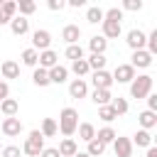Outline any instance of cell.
I'll use <instances>...</instances> for the list:
<instances>
[{"label": "cell", "mask_w": 157, "mask_h": 157, "mask_svg": "<svg viewBox=\"0 0 157 157\" xmlns=\"http://www.w3.org/2000/svg\"><path fill=\"white\" fill-rule=\"evenodd\" d=\"M78 128V113L76 108H64L59 113V120H56V130L64 135V137H71Z\"/></svg>", "instance_id": "6da1fadb"}, {"label": "cell", "mask_w": 157, "mask_h": 157, "mask_svg": "<svg viewBox=\"0 0 157 157\" xmlns=\"http://www.w3.org/2000/svg\"><path fill=\"white\" fill-rule=\"evenodd\" d=\"M152 83H155V78L150 76V74H140V76H135L132 81H130V98H147L150 93H152Z\"/></svg>", "instance_id": "7a4b0ae2"}, {"label": "cell", "mask_w": 157, "mask_h": 157, "mask_svg": "<svg viewBox=\"0 0 157 157\" xmlns=\"http://www.w3.org/2000/svg\"><path fill=\"white\" fill-rule=\"evenodd\" d=\"M42 150H44V137H42L39 130H32V132L27 135L25 145H22V152H25L27 157H39Z\"/></svg>", "instance_id": "3957f363"}, {"label": "cell", "mask_w": 157, "mask_h": 157, "mask_svg": "<svg viewBox=\"0 0 157 157\" xmlns=\"http://www.w3.org/2000/svg\"><path fill=\"white\" fill-rule=\"evenodd\" d=\"M49 44H52L49 29H34V32H32V49H34V52H47Z\"/></svg>", "instance_id": "277c9868"}, {"label": "cell", "mask_w": 157, "mask_h": 157, "mask_svg": "<svg viewBox=\"0 0 157 157\" xmlns=\"http://www.w3.org/2000/svg\"><path fill=\"white\" fill-rule=\"evenodd\" d=\"M0 130H2L5 137H17V135L22 132V120H20L17 115H15V118H2Z\"/></svg>", "instance_id": "5b68a950"}, {"label": "cell", "mask_w": 157, "mask_h": 157, "mask_svg": "<svg viewBox=\"0 0 157 157\" xmlns=\"http://www.w3.org/2000/svg\"><path fill=\"white\" fill-rule=\"evenodd\" d=\"M110 76H113V83H115V81H118V83H130V81L135 78V69H132L130 64H118Z\"/></svg>", "instance_id": "8992f818"}, {"label": "cell", "mask_w": 157, "mask_h": 157, "mask_svg": "<svg viewBox=\"0 0 157 157\" xmlns=\"http://www.w3.org/2000/svg\"><path fill=\"white\" fill-rule=\"evenodd\" d=\"M125 42H128V47H130L132 52H140V49H145L147 34H145L142 29H130V32H128V37H125Z\"/></svg>", "instance_id": "52a82bcc"}, {"label": "cell", "mask_w": 157, "mask_h": 157, "mask_svg": "<svg viewBox=\"0 0 157 157\" xmlns=\"http://www.w3.org/2000/svg\"><path fill=\"white\" fill-rule=\"evenodd\" d=\"M91 83H93V88H105V91H110L113 76H110L105 69H101V71H93V74H91Z\"/></svg>", "instance_id": "ba28073f"}, {"label": "cell", "mask_w": 157, "mask_h": 157, "mask_svg": "<svg viewBox=\"0 0 157 157\" xmlns=\"http://www.w3.org/2000/svg\"><path fill=\"white\" fill-rule=\"evenodd\" d=\"M113 152H115V157H132V142H130V137H115L113 140Z\"/></svg>", "instance_id": "9c48e42d"}, {"label": "cell", "mask_w": 157, "mask_h": 157, "mask_svg": "<svg viewBox=\"0 0 157 157\" xmlns=\"http://www.w3.org/2000/svg\"><path fill=\"white\" fill-rule=\"evenodd\" d=\"M59 64V54L54 52V49H47V52H39V61H37V66L39 69H54Z\"/></svg>", "instance_id": "30bf717a"}, {"label": "cell", "mask_w": 157, "mask_h": 157, "mask_svg": "<svg viewBox=\"0 0 157 157\" xmlns=\"http://www.w3.org/2000/svg\"><path fill=\"white\" fill-rule=\"evenodd\" d=\"M69 96H71V98H86V96H88V83H86V78H74V81L69 83Z\"/></svg>", "instance_id": "8fae6325"}, {"label": "cell", "mask_w": 157, "mask_h": 157, "mask_svg": "<svg viewBox=\"0 0 157 157\" xmlns=\"http://www.w3.org/2000/svg\"><path fill=\"white\" fill-rule=\"evenodd\" d=\"M61 39L66 42V47H69V44H78V39H81V27H78V25H66V27L61 29Z\"/></svg>", "instance_id": "7c38bea8"}, {"label": "cell", "mask_w": 157, "mask_h": 157, "mask_svg": "<svg viewBox=\"0 0 157 157\" xmlns=\"http://www.w3.org/2000/svg\"><path fill=\"white\" fill-rule=\"evenodd\" d=\"M150 64H152V56H150L145 49L132 52V56H130V66H132V69H147Z\"/></svg>", "instance_id": "4fadbf2b"}, {"label": "cell", "mask_w": 157, "mask_h": 157, "mask_svg": "<svg viewBox=\"0 0 157 157\" xmlns=\"http://www.w3.org/2000/svg\"><path fill=\"white\" fill-rule=\"evenodd\" d=\"M10 32H12L15 37L27 34V32H29V20H27V17H12V20H10Z\"/></svg>", "instance_id": "5bb4252c"}, {"label": "cell", "mask_w": 157, "mask_h": 157, "mask_svg": "<svg viewBox=\"0 0 157 157\" xmlns=\"http://www.w3.org/2000/svg\"><path fill=\"white\" fill-rule=\"evenodd\" d=\"M56 152H59L61 157H74V155L78 152V145H76V140H74V137H64V140L59 142Z\"/></svg>", "instance_id": "9a60e30c"}, {"label": "cell", "mask_w": 157, "mask_h": 157, "mask_svg": "<svg viewBox=\"0 0 157 157\" xmlns=\"http://www.w3.org/2000/svg\"><path fill=\"white\" fill-rule=\"evenodd\" d=\"M101 27H103V34H101V37H105V39H115V37H120V32H123L120 22H110V20H103Z\"/></svg>", "instance_id": "2e32d148"}, {"label": "cell", "mask_w": 157, "mask_h": 157, "mask_svg": "<svg viewBox=\"0 0 157 157\" xmlns=\"http://www.w3.org/2000/svg\"><path fill=\"white\" fill-rule=\"evenodd\" d=\"M0 74H2V78H17L20 76V64L15 59H5L2 66H0Z\"/></svg>", "instance_id": "e0dca14e"}, {"label": "cell", "mask_w": 157, "mask_h": 157, "mask_svg": "<svg viewBox=\"0 0 157 157\" xmlns=\"http://www.w3.org/2000/svg\"><path fill=\"white\" fill-rule=\"evenodd\" d=\"M47 74H49V83H64V81L69 78V69L61 66V64H56V66L49 69Z\"/></svg>", "instance_id": "ac0fdd59"}, {"label": "cell", "mask_w": 157, "mask_h": 157, "mask_svg": "<svg viewBox=\"0 0 157 157\" xmlns=\"http://www.w3.org/2000/svg\"><path fill=\"white\" fill-rule=\"evenodd\" d=\"M137 123H140V130H152V128L157 125V113L142 110V113L137 115Z\"/></svg>", "instance_id": "d6986e66"}, {"label": "cell", "mask_w": 157, "mask_h": 157, "mask_svg": "<svg viewBox=\"0 0 157 157\" xmlns=\"http://www.w3.org/2000/svg\"><path fill=\"white\" fill-rule=\"evenodd\" d=\"M17 110H20V103H17L15 98H5V101H0V115H5V118H15Z\"/></svg>", "instance_id": "ffe728a7"}, {"label": "cell", "mask_w": 157, "mask_h": 157, "mask_svg": "<svg viewBox=\"0 0 157 157\" xmlns=\"http://www.w3.org/2000/svg\"><path fill=\"white\" fill-rule=\"evenodd\" d=\"M88 49H91V54H105V49H108V39L101 37V34H96V37L88 39Z\"/></svg>", "instance_id": "44dd1931"}, {"label": "cell", "mask_w": 157, "mask_h": 157, "mask_svg": "<svg viewBox=\"0 0 157 157\" xmlns=\"http://www.w3.org/2000/svg\"><path fill=\"white\" fill-rule=\"evenodd\" d=\"M91 101H93V103L101 108V105H108V103L113 101V96H110V91H105V88H93Z\"/></svg>", "instance_id": "7402d4cb"}, {"label": "cell", "mask_w": 157, "mask_h": 157, "mask_svg": "<svg viewBox=\"0 0 157 157\" xmlns=\"http://www.w3.org/2000/svg\"><path fill=\"white\" fill-rule=\"evenodd\" d=\"M130 142H132V147H135V145H137V147H150V145H152V132H150V130H137Z\"/></svg>", "instance_id": "603a6c76"}, {"label": "cell", "mask_w": 157, "mask_h": 157, "mask_svg": "<svg viewBox=\"0 0 157 157\" xmlns=\"http://www.w3.org/2000/svg\"><path fill=\"white\" fill-rule=\"evenodd\" d=\"M76 132H78V137H81L83 142H91V140L96 137V128H93V123H78Z\"/></svg>", "instance_id": "cb8c5ba5"}, {"label": "cell", "mask_w": 157, "mask_h": 157, "mask_svg": "<svg viewBox=\"0 0 157 157\" xmlns=\"http://www.w3.org/2000/svg\"><path fill=\"white\" fill-rule=\"evenodd\" d=\"M118 137V132L110 128V125H105V128H101V130H96V140L98 142H103V145H110L113 140Z\"/></svg>", "instance_id": "d4e9b609"}, {"label": "cell", "mask_w": 157, "mask_h": 157, "mask_svg": "<svg viewBox=\"0 0 157 157\" xmlns=\"http://www.w3.org/2000/svg\"><path fill=\"white\" fill-rule=\"evenodd\" d=\"M32 81H34V86H39V88L49 86V74H47V69L34 66V71H32Z\"/></svg>", "instance_id": "484cf974"}, {"label": "cell", "mask_w": 157, "mask_h": 157, "mask_svg": "<svg viewBox=\"0 0 157 157\" xmlns=\"http://www.w3.org/2000/svg\"><path fill=\"white\" fill-rule=\"evenodd\" d=\"M20 59H22V64H25V66H32V69H34V66H37V61H39V52H34L32 47H27V49L22 52V56H20Z\"/></svg>", "instance_id": "4316f807"}, {"label": "cell", "mask_w": 157, "mask_h": 157, "mask_svg": "<svg viewBox=\"0 0 157 157\" xmlns=\"http://www.w3.org/2000/svg\"><path fill=\"white\" fill-rule=\"evenodd\" d=\"M39 132H42V137H54V135L59 132V130H56V120H54V118H44Z\"/></svg>", "instance_id": "83f0119b"}, {"label": "cell", "mask_w": 157, "mask_h": 157, "mask_svg": "<svg viewBox=\"0 0 157 157\" xmlns=\"http://www.w3.org/2000/svg\"><path fill=\"white\" fill-rule=\"evenodd\" d=\"M86 61H88V69H91V71H101V69H105V54H91Z\"/></svg>", "instance_id": "f1b7e54d"}, {"label": "cell", "mask_w": 157, "mask_h": 157, "mask_svg": "<svg viewBox=\"0 0 157 157\" xmlns=\"http://www.w3.org/2000/svg\"><path fill=\"white\" fill-rule=\"evenodd\" d=\"M64 54H66V59H71V61H78V59H86V56H83V47H81V44H69Z\"/></svg>", "instance_id": "f546056e"}, {"label": "cell", "mask_w": 157, "mask_h": 157, "mask_svg": "<svg viewBox=\"0 0 157 157\" xmlns=\"http://www.w3.org/2000/svg\"><path fill=\"white\" fill-rule=\"evenodd\" d=\"M17 10H20V17H27V15H32L37 10V2L34 0H20L17 2Z\"/></svg>", "instance_id": "4dcf8cb0"}, {"label": "cell", "mask_w": 157, "mask_h": 157, "mask_svg": "<svg viewBox=\"0 0 157 157\" xmlns=\"http://www.w3.org/2000/svg\"><path fill=\"white\" fill-rule=\"evenodd\" d=\"M0 12H2L7 20L17 17V2H15V0H2V7H0Z\"/></svg>", "instance_id": "1f68e13d"}, {"label": "cell", "mask_w": 157, "mask_h": 157, "mask_svg": "<svg viewBox=\"0 0 157 157\" xmlns=\"http://www.w3.org/2000/svg\"><path fill=\"white\" fill-rule=\"evenodd\" d=\"M71 71L81 78V76H86V74H91V69H88V61L86 59H78V61H71Z\"/></svg>", "instance_id": "d6a6232c"}, {"label": "cell", "mask_w": 157, "mask_h": 157, "mask_svg": "<svg viewBox=\"0 0 157 157\" xmlns=\"http://www.w3.org/2000/svg\"><path fill=\"white\" fill-rule=\"evenodd\" d=\"M103 152H105V145H103V142H98V140L93 137V140L88 142V150H86V155H88V157H101Z\"/></svg>", "instance_id": "836d02e7"}, {"label": "cell", "mask_w": 157, "mask_h": 157, "mask_svg": "<svg viewBox=\"0 0 157 157\" xmlns=\"http://www.w3.org/2000/svg\"><path fill=\"white\" fill-rule=\"evenodd\" d=\"M86 20H88L91 25L103 22V10H101V7H96V5H93V7H88V10H86Z\"/></svg>", "instance_id": "e575fe53"}, {"label": "cell", "mask_w": 157, "mask_h": 157, "mask_svg": "<svg viewBox=\"0 0 157 157\" xmlns=\"http://www.w3.org/2000/svg\"><path fill=\"white\" fill-rule=\"evenodd\" d=\"M110 108L115 110V115H125L130 105H128V101H125V98H120V96H118V98H113V101H110Z\"/></svg>", "instance_id": "d590c367"}, {"label": "cell", "mask_w": 157, "mask_h": 157, "mask_svg": "<svg viewBox=\"0 0 157 157\" xmlns=\"http://www.w3.org/2000/svg\"><path fill=\"white\" fill-rule=\"evenodd\" d=\"M98 118H101L103 123H113L118 115H115V110H113L110 103H108V105H101V108H98Z\"/></svg>", "instance_id": "8d00e7d4"}, {"label": "cell", "mask_w": 157, "mask_h": 157, "mask_svg": "<svg viewBox=\"0 0 157 157\" xmlns=\"http://www.w3.org/2000/svg\"><path fill=\"white\" fill-rule=\"evenodd\" d=\"M145 47H147L145 52H147L150 56H155V54H157V29H152V32L147 34V42H145Z\"/></svg>", "instance_id": "74e56055"}, {"label": "cell", "mask_w": 157, "mask_h": 157, "mask_svg": "<svg viewBox=\"0 0 157 157\" xmlns=\"http://www.w3.org/2000/svg\"><path fill=\"white\" fill-rule=\"evenodd\" d=\"M103 20H110V22H123V10H120V7L103 10Z\"/></svg>", "instance_id": "f35d334b"}, {"label": "cell", "mask_w": 157, "mask_h": 157, "mask_svg": "<svg viewBox=\"0 0 157 157\" xmlns=\"http://www.w3.org/2000/svg\"><path fill=\"white\" fill-rule=\"evenodd\" d=\"M123 10L137 12V10H142V0H125V2H123Z\"/></svg>", "instance_id": "ab89813d"}, {"label": "cell", "mask_w": 157, "mask_h": 157, "mask_svg": "<svg viewBox=\"0 0 157 157\" xmlns=\"http://www.w3.org/2000/svg\"><path fill=\"white\" fill-rule=\"evenodd\" d=\"M0 152H2V157H20V155H22V150H20L17 145H7V147H2Z\"/></svg>", "instance_id": "60d3db41"}, {"label": "cell", "mask_w": 157, "mask_h": 157, "mask_svg": "<svg viewBox=\"0 0 157 157\" xmlns=\"http://www.w3.org/2000/svg\"><path fill=\"white\" fill-rule=\"evenodd\" d=\"M47 7H49L52 12H56V10H64V7H66V2H64V0H49V2H47Z\"/></svg>", "instance_id": "b9f144b4"}, {"label": "cell", "mask_w": 157, "mask_h": 157, "mask_svg": "<svg viewBox=\"0 0 157 157\" xmlns=\"http://www.w3.org/2000/svg\"><path fill=\"white\" fill-rule=\"evenodd\" d=\"M147 110L157 113V93H150V96H147Z\"/></svg>", "instance_id": "7bdbcfd3"}, {"label": "cell", "mask_w": 157, "mask_h": 157, "mask_svg": "<svg viewBox=\"0 0 157 157\" xmlns=\"http://www.w3.org/2000/svg\"><path fill=\"white\" fill-rule=\"evenodd\" d=\"M39 157H61V155L56 152V147H44V150L39 152Z\"/></svg>", "instance_id": "ee69618b"}, {"label": "cell", "mask_w": 157, "mask_h": 157, "mask_svg": "<svg viewBox=\"0 0 157 157\" xmlns=\"http://www.w3.org/2000/svg\"><path fill=\"white\" fill-rule=\"evenodd\" d=\"M5 98H10V86H7V81H0V101H5Z\"/></svg>", "instance_id": "f6af8a7d"}, {"label": "cell", "mask_w": 157, "mask_h": 157, "mask_svg": "<svg viewBox=\"0 0 157 157\" xmlns=\"http://www.w3.org/2000/svg\"><path fill=\"white\" fill-rule=\"evenodd\" d=\"M66 5H69V7H74V10H78V7H86V0H69Z\"/></svg>", "instance_id": "bcb514c9"}, {"label": "cell", "mask_w": 157, "mask_h": 157, "mask_svg": "<svg viewBox=\"0 0 157 157\" xmlns=\"http://www.w3.org/2000/svg\"><path fill=\"white\" fill-rule=\"evenodd\" d=\"M145 157H157V147H155V145H150V147H147V155H145Z\"/></svg>", "instance_id": "7dc6e473"}, {"label": "cell", "mask_w": 157, "mask_h": 157, "mask_svg": "<svg viewBox=\"0 0 157 157\" xmlns=\"http://www.w3.org/2000/svg\"><path fill=\"white\" fill-rule=\"evenodd\" d=\"M74 157H88V155H86V152H76Z\"/></svg>", "instance_id": "c3c4849f"}]
</instances>
